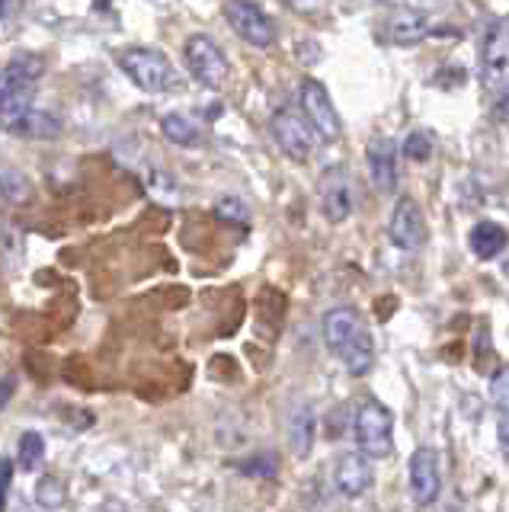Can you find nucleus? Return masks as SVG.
<instances>
[{"mask_svg": "<svg viewBox=\"0 0 509 512\" xmlns=\"http://www.w3.org/2000/svg\"><path fill=\"white\" fill-rule=\"evenodd\" d=\"M362 320L353 308H333L324 317V343L333 356H343V352L353 346V340L362 333Z\"/></svg>", "mask_w": 509, "mask_h": 512, "instance_id": "nucleus-14", "label": "nucleus"}, {"mask_svg": "<svg viewBox=\"0 0 509 512\" xmlns=\"http://www.w3.org/2000/svg\"><path fill=\"white\" fill-rule=\"evenodd\" d=\"M410 493L417 506H433L439 500V490H442V471H439V452L429 445H420L417 452L410 455Z\"/></svg>", "mask_w": 509, "mask_h": 512, "instance_id": "nucleus-11", "label": "nucleus"}, {"mask_svg": "<svg viewBox=\"0 0 509 512\" xmlns=\"http://www.w3.org/2000/svg\"><path fill=\"white\" fill-rule=\"evenodd\" d=\"M481 77L490 93L509 84V16H500L487 26L481 45Z\"/></svg>", "mask_w": 509, "mask_h": 512, "instance_id": "nucleus-7", "label": "nucleus"}, {"mask_svg": "<svg viewBox=\"0 0 509 512\" xmlns=\"http://www.w3.org/2000/svg\"><path fill=\"white\" fill-rule=\"evenodd\" d=\"M45 74V61L39 55H23L17 61H10L4 71H0V100L13 93H33L36 80Z\"/></svg>", "mask_w": 509, "mask_h": 512, "instance_id": "nucleus-15", "label": "nucleus"}, {"mask_svg": "<svg viewBox=\"0 0 509 512\" xmlns=\"http://www.w3.org/2000/svg\"><path fill=\"white\" fill-rule=\"evenodd\" d=\"M490 394H493V404H497V410L509 413V365H503L500 372L490 378Z\"/></svg>", "mask_w": 509, "mask_h": 512, "instance_id": "nucleus-26", "label": "nucleus"}, {"mask_svg": "<svg viewBox=\"0 0 509 512\" xmlns=\"http://www.w3.org/2000/svg\"><path fill=\"white\" fill-rule=\"evenodd\" d=\"M388 237L397 250L413 253L426 244V221L420 212V202L413 196H401L394 202V212L388 221Z\"/></svg>", "mask_w": 509, "mask_h": 512, "instance_id": "nucleus-9", "label": "nucleus"}, {"mask_svg": "<svg viewBox=\"0 0 509 512\" xmlns=\"http://www.w3.org/2000/svg\"><path fill=\"white\" fill-rule=\"evenodd\" d=\"M244 474H253V477H273L276 474V458L273 455H260L253 461H244Z\"/></svg>", "mask_w": 509, "mask_h": 512, "instance_id": "nucleus-27", "label": "nucleus"}, {"mask_svg": "<svg viewBox=\"0 0 509 512\" xmlns=\"http://www.w3.org/2000/svg\"><path fill=\"white\" fill-rule=\"evenodd\" d=\"M0 132L23 141H55L61 119L33 103V93H13L0 100Z\"/></svg>", "mask_w": 509, "mask_h": 512, "instance_id": "nucleus-1", "label": "nucleus"}, {"mask_svg": "<svg viewBox=\"0 0 509 512\" xmlns=\"http://www.w3.org/2000/svg\"><path fill=\"white\" fill-rule=\"evenodd\" d=\"M317 199H321V212L330 224H343L349 215L356 212V189H353V176L346 170H327L321 176V189H317Z\"/></svg>", "mask_w": 509, "mask_h": 512, "instance_id": "nucleus-10", "label": "nucleus"}, {"mask_svg": "<svg viewBox=\"0 0 509 512\" xmlns=\"http://www.w3.org/2000/svg\"><path fill=\"white\" fill-rule=\"evenodd\" d=\"M493 96H497V103H493V109H497V116L509 122V84H506V87H500Z\"/></svg>", "mask_w": 509, "mask_h": 512, "instance_id": "nucleus-29", "label": "nucleus"}, {"mask_svg": "<svg viewBox=\"0 0 509 512\" xmlns=\"http://www.w3.org/2000/svg\"><path fill=\"white\" fill-rule=\"evenodd\" d=\"M365 160H369L372 186L378 192H394L397 189V148H394V141L385 135L372 138L369 148H365Z\"/></svg>", "mask_w": 509, "mask_h": 512, "instance_id": "nucleus-12", "label": "nucleus"}, {"mask_svg": "<svg viewBox=\"0 0 509 512\" xmlns=\"http://www.w3.org/2000/svg\"><path fill=\"white\" fill-rule=\"evenodd\" d=\"M7 7H10V0H0V13H7Z\"/></svg>", "mask_w": 509, "mask_h": 512, "instance_id": "nucleus-33", "label": "nucleus"}, {"mask_svg": "<svg viewBox=\"0 0 509 512\" xmlns=\"http://www.w3.org/2000/svg\"><path fill=\"white\" fill-rule=\"evenodd\" d=\"M183 58H186L189 77H193L196 84L209 87V90H221L228 84L231 64H228L225 48H221L212 36H205V32L189 36L183 42Z\"/></svg>", "mask_w": 509, "mask_h": 512, "instance_id": "nucleus-3", "label": "nucleus"}, {"mask_svg": "<svg viewBox=\"0 0 509 512\" xmlns=\"http://www.w3.org/2000/svg\"><path fill=\"white\" fill-rule=\"evenodd\" d=\"M273 138L282 148V154L289 160H295V164H305V160H311L314 151H317L314 128L292 106H282V109L273 112Z\"/></svg>", "mask_w": 509, "mask_h": 512, "instance_id": "nucleus-6", "label": "nucleus"}, {"mask_svg": "<svg viewBox=\"0 0 509 512\" xmlns=\"http://www.w3.org/2000/svg\"><path fill=\"white\" fill-rule=\"evenodd\" d=\"M433 32V16L423 10H401L388 20V39L397 45H417Z\"/></svg>", "mask_w": 509, "mask_h": 512, "instance_id": "nucleus-16", "label": "nucleus"}, {"mask_svg": "<svg viewBox=\"0 0 509 512\" xmlns=\"http://www.w3.org/2000/svg\"><path fill=\"white\" fill-rule=\"evenodd\" d=\"M372 480H375L372 461L362 452H346L337 461V471H333V484H337V490L343 496H349V500H356V496H362L365 490H369Z\"/></svg>", "mask_w": 509, "mask_h": 512, "instance_id": "nucleus-13", "label": "nucleus"}, {"mask_svg": "<svg viewBox=\"0 0 509 512\" xmlns=\"http://www.w3.org/2000/svg\"><path fill=\"white\" fill-rule=\"evenodd\" d=\"M119 68L145 93H180L186 87L180 68L157 48H125L119 55Z\"/></svg>", "mask_w": 509, "mask_h": 512, "instance_id": "nucleus-2", "label": "nucleus"}, {"mask_svg": "<svg viewBox=\"0 0 509 512\" xmlns=\"http://www.w3.org/2000/svg\"><path fill=\"white\" fill-rule=\"evenodd\" d=\"M404 157L413 160V164H426L433 157V141H429L426 132H410L404 138Z\"/></svg>", "mask_w": 509, "mask_h": 512, "instance_id": "nucleus-25", "label": "nucleus"}, {"mask_svg": "<svg viewBox=\"0 0 509 512\" xmlns=\"http://www.w3.org/2000/svg\"><path fill=\"white\" fill-rule=\"evenodd\" d=\"M161 132L170 144H180V148H199V144L205 141L202 128L189 116H183V112H170V116H164Z\"/></svg>", "mask_w": 509, "mask_h": 512, "instance_id": "nucleus-19", "label": "nucleus"}, {"mask_svg": "<svg viewBox=\"0 0 509 512\" xmlns=\"http://www.w3.org/2000/svg\"><path fill=\"white\" fill-rule=\"evenodd\" d=\"M314 407L311 404H298L289 413V445L298 458H308L311 455V445H314Z\"/></svg>", "mask_w": 509, "mask_h": 512, "instance_id": "nucleus-18", "label": "nucleus"}, {"mask_svg": "<svg viewBox=\"0 0 509 512\" xmlns=\"http://www.w3.org/2000/svg\"><path fill=\"white\" fill-rule=\"evenodd\" d=\"M497 439H500V448H503V455H506V461H509V413H503V416H500Z\"/></svg>", "mask_w": 509, "mask_h": 512, "instance_id": "nucleus-30", "label": "nucleus"}, {"mask_svg": "<svg viewBox=\"0 0 509 512\" xmlns=\"http://www.w3.org/2000/svg\"><path fill=\"white\" fill-rule=\"evenodd\" d=\"M13 484V461L0 458V512H7V496Z\"/></svg>", "mask_w": 509, "mask_h": 512, "instance_id": "nucleus-28", "label": "nucleus"}, {"mask_svg": "<svg viewBox=\"0 0 509 512\" xmlns=\"http://www.w3.org/2000/svg\"><path fill=\"white\" fill-rule=\"evenodd\" d=\"M225 16L231 29L253 48H269L276 42V23L269 20V13L257 7L253 0H228Z\"/></svg>", "mask_w": 509, "mask_h": 512, "instance_id": "nucleus-8", "label": "nucleus"}, {"mask_svg": "<svg viewBox=\"0 0 509 512\" xmlns=\"http://www.w3.org/2000/svg\"><path fill=\"white\" fill-rule=\"evenodd\" d=\"M442 512H461V509H458V506H455V503H449V506H445V509H442Z\"/></svg>", "mask_w": 509, "mask_h": 512, "instance_id": "nucleus-32", "label": "nucleus"}, {"mask_svg": "<svg viewBox=\"0 0 509 512\" xmlns=\"http://www.w3.org/2000/svg\"><path fill=\"white\" fill-rule=\"evenodd\" d=\"M468 247L477 260H497V256L509 247V234L503 224L497 221H477L471 234H468Z\"/></svg>", "mask_w": 509, "mask_h": 512, "instance_id": "nucleus-17", "label": "nucleus"}, {"mask_svg": "<svg viewBox=\"0 0 509 512\" xmlns=\"http://www.w3.org/2000/svg\"><path fill=\"white\" fill-rule=\"evenodd\" d=\"M33 180L17 167H0V202L7 205H29L33 202Z\"/></svg>", "mask_w": 509, "mask_h": 512, "instance_id": "nucleus-20", "label": "nucleus"}, {"mask_svg": "<svg viewBox=\"0 0 509 512\" xmlns=\"http://www.w3.org/2000/svg\"><path fill=\"white\" fill-rule=\"evenodd\" d=\"M298 103H301V116L308 119V125L314 128L317 141H337L343 125H340V116H337V106H333L327 87L321 80L314 77H305L298 87Z\"/></svg>", "mask_w": 509, "mask_h": 512, "instance_id": "nucleus-5", "label": "nucleus"}, {"mask_svg": "<svg viewBox=\"0 0 509 512\" xmlns=\"http://www.w3.org/2000/svg\"><path fill=\"white\" fill-rule=\"evenodd\" d=\"M65 484H61L58 477H42L39 487H36V500L42 509H58L61 503H65Z\"/></svg>", "mask_w": 509, "mask_h": 512, "instance_id": "nucleus-24", "label": "nucleus"}, {"mask_svg": "<svg viewBox=\"0 0 509 512\" xmlns=\"http://www.w3.org/2000/svg\"><path fill=\"white\" fill-rule=\"evenodd\" d=\"M215 218L225 221V224H234V228H247V224H250V208L237 196H221L215 202Z\"/></svg>", "mask_w": 509, "mask_h": 512, "instance_id": "nucleus-23", "label": "nucleus"}, {"mask_svg": "<svg viewBox=\"0 0 509 512\" xmlns=\"http://www.w3.org/2000/svg\"><path fill=\"white\" fill-rule=\"evenodd\" d=\"M45 458V439L39 432H23L20 436V448H17V464L20 471H36Z\"/></svg>", "mask_w": 509, "mask_h": 512, "instance_id": "nucleus-22", "label": "nucleus"}, {"mask_svg": "<svg viewBox=\"0 0 509 512\" xmlns=\"http://www.w3.org/2000/svg\"><path fill=\"white\" fill-rule=\"evenodd\" d=\"M340 359H343V365H346V372H349V375H356V378L369 375V372H372V365H375V346H372V336L362 330V333L356 336V340H353V346H349Z\"/></svg>", "mask_w": 509, "mask_h": 512, "instance_id": "nucleus-21", "label": "nucleus"}, {"mask_svg": "<svg viewBox=\"0 0 509 512\" xmlns=\"http://www.w3.org/2000/svg\"><path fill=\"white\" fill-rule=\"evenodd\" d=\"M353 432L365 458H388L394 452V416L378 400H365L356 410Z\"/></svg>", "mask_w": 509, "mask_h": 512, "instance_id": "nucleus-4", "label": "nucleus"}, {"mask_svg": "<svg viewBox=\"0 0 509 512\" xmlns=\"http://www.w3.org/2000/svg\"><path fill=\"white\" fill-rule=\"evenodd\" d=\"M97 512H125V509H122L119 503H103V506H100Z\"/></svg>", "mask_w": 509, "mask_h": 512, "instance_id": "nucleus-31", "label": "nucleus"}]
</instances>
